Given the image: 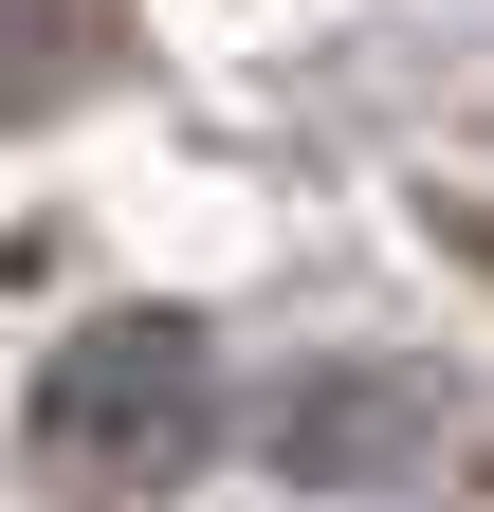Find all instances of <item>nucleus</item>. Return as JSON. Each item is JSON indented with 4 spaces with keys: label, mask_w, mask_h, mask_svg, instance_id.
I'll use <instances>...</instances> for the list:
<instances>
[{
    "label": "nucleus",
    "mask_w": 494,
    "mask_h": 512,
    "mask_svg": "<svg viewBox=\"0 0 494 512\" xmlns=\"http://www.w3.org/2000/svg\"><path fill=\"white\" fill-rule=\"evenodd\" d=\"M421 421H440L421 366H312V384H275V458L293 476H403Z\"/></svg>",
    "instance_id": "obj_2"
},
{
    "label": "nucleus",
    "mask_w": 494,
    "mask_h": 512,
    "mask_svg": "<svg viewBox=\"0 0 494 512\" xmlns=\"http://www.w3.org/2000/svg\"><path fill=\"white\" fill-rule=\"evenodd\" d=\"M202 439H220V330L202 311H92L37 366V458L92 494H165Z\"/></svg>",
    "instance_id": "obj_1"
}]
</instances>
